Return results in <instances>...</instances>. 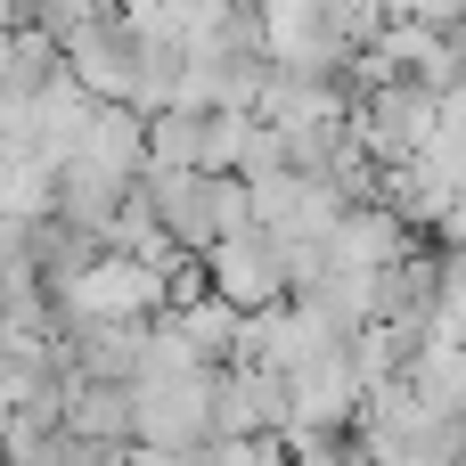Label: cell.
<instances>
[{"instance_id":"1","label":"cell","mask_w":466,"mask_h":466,"mask_svg":"<svg viewBox=\"0 0 466 466\" xmlns=\"http://www.w3.org/2000/svg\"><path fill=\"white\" fill-rule=\"evenodd\" d=\"M197 270H205V295H213V303H229L238 319H262V311H279V303H287V270H279V246H270L262 229H238V238L205 246V254H197Z\"/></svg>"},{"instance_id":"2","label":"cell","mask_w":466,"mask_h":466,"mask_svg":"<svg viewBox=\"0 0 466 466\" xmlns=\"http://www.w3.org/2000/svg\"><path fill=\"white\" fill-rule=\"evenodd\" d=\"M360 377H352V344L319 352L311 369L287 377V434H352L360 426Z\"/></svg>"},{"instance_id":"3","label":"cell","mask_w":466,"mask_h":466,"mask_svg":"<svg viewBox=\"0 0 466 466\" xmlns=\"http://www.w3.org/2000/svg\"><path fill=\"white\" fill-rule=\"evenodd\" d=\"M139 197L156 213V229L180 246V254H205L221 229H213V172H139Z\"/></svg>"},{"instance_id":"4","label":"cell","mask_w":466,"mask_h":466,"mask_svg":"<svg viewBox=\"0 0 466 466\" xmlns=\"http://www.w3.org/2000/svg\"><path fill=\"white\" fill-rule=\"evenodd\" d=\"M426 238H410L385 205H344V221L328 229V262L336 270H360V279H385L393 262H410Z\"/></svg>"}]
</instances>
